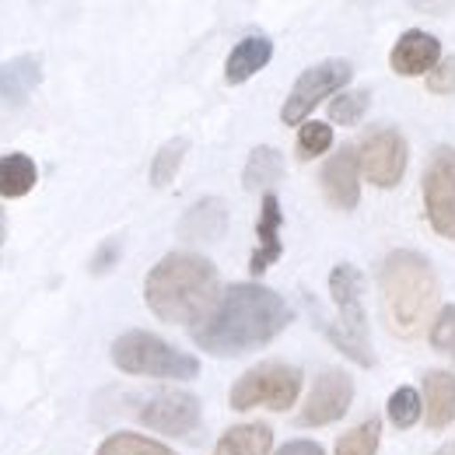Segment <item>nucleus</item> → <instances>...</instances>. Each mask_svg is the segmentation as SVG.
<instances>
[{"label":"nucleus","instance_id":"obj_2","mask_svg":"<svg viewBox=\"0 0 455 455\" xmlns=\"http://www.w3.org/2000/svg\"><path fill=\"white\" fill-rule=\"evenodd\" d=\"M221 281H218V267L207 256L196 252H169L165 259H158L144 281V301L148 308L175 326H200L214 305Z\"/></svg>","mask_w":455,"mask_h":455},{"label":"nucleus","instance_id":"obj_16","mask_svg":"<svg viewBox=\"0 0 455 455\" xmlns=\"http://www.w3.org/2000/svg\"><path fill=\"white\" fill-rule=\"evenodd\" d=\"M43 81V60L36 53H21L0 63V99L11 106H21Z\"/></svg>","mask_w":455,"mask_h":455},{"label":"nucleus","instance_id":"obj_1","mask_svg":"<svg viewBox=\"0 0 455 455\" xmlns=\"http://www.w3.org/2000/svg\"><path fill=\"white\" fill-rule=\"evenodd\" d=\"M291 323V305L263 284H231L214 312L193 326V343L214 357H238L277 340Z\"/></svg>","mask_w":455,"mask_h":455},{"label":"nucleus","instance_id":"obj_7","mask_svg":"<svg viewBox=\"0 0 455 455\" xmlns=\"http://www.w3.org/2000/svg\"><path fill=\"white\" fill-rule=\"evenodd\" d=\"M350 77H354V67H350L347 60H323V63L301 70L298 81H294V88H291V95H287V102L281 106V119H284L287 126L308 123V113H312L319 102L337 99L340 88Z\"/></svg>","mask_w":455,"mask_h":455},{"label":"nucleus","instance_id":"obj_32","mask_svg":"<svg viewBox=\"0 0 455 455\" xmlns=\"http://www.w3.org/2000/svg\"><path fill=\"white\" fill-rule=\"evenodd\" d=\"M4 238H7V214H4V207H0V245H4Z\"/></svg>","mask_w":455,"mask_h":455},{"label":"nucleus","instance_id":"obj_27","mask_svg":"<svg viewBox=\"0 0 455 455\" xmlns=\"http://www.w3.org/2000/svg\"><path fill=\"white\" fill-rule=\"evenodd\" d=\"M330 148H333V130H330V123L308 119V123L298 126V158H301V162H312V158L326 155Z\"/></svg>","mask_w":455,"mask_h":455},{"label":"nucleus","instance_id":"obj_17","mask_svg":"<svg viewBox=\"0 0 455 455\" xmlns=\"http://www.w3.org/2000/svg\"><path fill=\"white\" fill-rule=\"evenodd\" d=\"M274 60V43L267 36H245L231 46L225 60V81L228 84H245L252 74H259Z\"/></svg>","mask_w":455,"mask_h":455},{"label":"nucleus","instance_id":"obj_12","mask_svg":"<svg viewBox=\"0 0 455 455\" xmlns=\"http://www.w3.org/2000/svg\"><path fill=\"white\" fill-rule=\"evenodd\" d=\"M323 196L333 211H354L361 204V162H357V148L343 144L333 151V158L323 165Z\"/></svg>","mask_w":455,"mask_h":455},{"label":"nucleus","instance_id":"obj_18","mask_svg":"<svg viewBox=\"0 0 455 455\" xmlns=\"http://www.w3.org/2000/svg\"><path fill=\"white\" fill-rule=\"evenodd\" d=\"M455 420V375L427 371L424 375V424L431 431H445Z\"/></svg>","mask_w":455,"mask_h":455},{"label":"nucleus","instance_id":"obj_26","mask_svg":"<svg viewBox=\"0 0 455 455\" xmlns=\"http://www.w3.org/2000/svg\"><path fill=\"white\" fill-rule=\"evenodd\" d=\"M371 106V92L368 88H354V92H340L333 102H330V119L340 123V126H354L361 123L364 113Z\"/></svg>","mask_w":455,"mask_h":455},{"label":"nucleus","instance_id":"obj_11","mask_svg":"<svg viewBox=\"0 0 455 455\" xmlns=\"http://www.w3.org/2000/svg\"><path fill=\"white\" fill-rule=\"evenodd\" d=\"M350 399H354L350 375L340 371V368H326L315 379L312 393H308L301 413H298V427H326V424H337L343 413H347Z\"/></svg>","mask_w":455,"mask_h":455},{"label":"nucleus","instance_id":"obj_4","mask_svg":"<svg viewBox=\"0 0 455 455\" xmlns=\"http://www.w3.org/2000/svg\"><path fill=\"white\" fill-rule=\"evenodd\" d=\"M330 294H333V305H337V323H330L319 312V305L308 298V315H312L315 330L340 354L357 361L361 368H375V354H371V343H368V312H364L361 270L350 267V263H337L333 274H330Z\"/></svg>","mask_w":455,"mask_h":455},{"label":"nucleus","instance_id":"obj_9","mask_svg":"<svg viewBox=\"0 0 455 455\" xmlns=\"http://www.w3.org/2000/svg\"><path fill=\"white\" fill-rule=\"evenodd\" d=\"M424 211L427 225L455 242V148L442 144L424 169Z\"/></svg>","mask_w":455,"mask_h":455},{"label":"nucleus","instance_id":"obj_23","mask_svg":"<svg viewBox=\"0 0 455 455\" xmlns=\"http://www.w3.org/2000/svg\"><path fill=\"white\" fill-rule=\"evenodd\" d=\"M95 455H175L169 445L155 442V438H144V435H133V431H116L109 435Z\"/></svg>","mask_w":455,"mask_h":455},{"label":"nucleus","instance_id":"obj_24","mask_svg":"<svg viewBox=\"0 0 455 455\" xmlns=\"http://www.w3.org/2000/svg\"><path fill=\"white\" fill-rule=\"evenodd\" d=\"M379 442H382V424L371 417V420H364L343 435L337 442V455H375Z\"/></svg>","mask_w":455,"mask_h":455},{"label":"nucleus","instance_id":"obj_15","mask_svg":"<svg viewBox=\"0 0 455 455\" xmlns=\"http://www.w3.org/2000/svg\"><path fill=\"white\" fill-rule=\"evenodd\" d=\"M225 231H228V207L225 200H218V196L196 200L182 214V221H179V238L182 242H196V245L218 242V238H225Z\"/></svg>","mask_w":455,"mask_h":455},{"label":"nucleus","instance_id":"obj_22","mask_svg":"<svg viewBox=\"0 0 455 455\" xmlns=\"http://www.w3.org/2000/svg\"><path fill=\"white\" fill-rule=\"evenodd\" d=\"M186 151H189V140H186V137H172L169 144H162V148L155 151V158H151V172H148V179H151V186H155V189L172 186V179H175L179 169H182Z\"/></svg>","mask_w":455,"mask_h":455},{"label":"nucleus","instance_id":"obj_20","mask_svg":"<svg viewBox=\"0 0 455 455\" xmlns=\"http://www.w3.org/2000/svg\"><path fill=\"white\" fill-rule=\"evenodd\" d=\"M39 182V169L25 151H11L0 158V196L4 200H21L32 193Z\"/></svg>","mask_w":455,"mask_h":455},{"label":"nucleus","instance_id":"obj_31","mask_svg":"<svg viewBox=\"0 0 455 455\" xmlns=\"http://www.w3.org/2000/svg\"><path fill=\"white\" fill-rule=\"evenodd\" d=\"M277 455H326L319 442H308V438H298V442H287Z\"/></svg>","mask_w":455,"mask_h":455},{"label":"nucleus","instance_id":"obj_19","mask_svg":"<svg viewBox=\"0 0 455 455\" xmlns=\"http://www.w3.org/2000/svg\"><path fill=\"white\" fill-rule=\"evenodd\" d=\"M270 445H274V431L267 424H238L221 435L214 455H270Z\"/></svg>","mask_w":455,"mask_h":455},{"label":"nucleus","instance_id":"obj_3","mask_svg":"<svg viewBox=\"0 0 455 455\" xmlns=\"http://www.w3.org/2000/svg\"><path fill=\"white\" fill-rule=\"evenodd\" d=\"M382 298H386V315L396 337H420L435 315L438 305V274L427 263V256L413 249H396L382 259Z\"/></svg>","mask_w":455,"mask_h":455},{"label":"nucleus","instance_id":"obj_28","mask_svg":"<svg viewBox=\"0 0 455 455\" xmlns=\"http://www.w3.org/2000/svg\"><path fill=\"white\" fill-rule=\"evenodd\" d=\"M427 340H431L435 350L452 354L455 357V305H445V308L435 315V323H431V330H427Z\"/></svg>","mask_w":455,"mask_h":455},{"label":"nucleus","instance_id":"obj_14","mask_svg":"<svg viewBox=\"0 0 455 455\" xmlns=\"http://www.w3.org/2000/svg\"><path fill=\"white\" fill-rule=\"evenodd\" d=\"M281 225H284V211H281L277 193H263L259 221H256V249H252V259H249V270H252L256 277L267 274V270L281 259V252H284Z\"/></svg>","mask_w":455,"mask_h":455},{"label":"nucleus","instance_id":"obj_8","mask_svg":"<svg viewBox=\"0 0 455 455\" xmlns=\"http://www.w3.org/2000/svg\"><path fill=\"white\" fill-rule=\"evenodd\" d=\"M406 158H410V148H406V137L396 126H371L357 144L361 172L379 189L399 186V179L406 172Z\"/></svg>","mask_w":455,"mask_h":455},{"label":"nucleus","instance_id":"obj_29","mask_svg":"<svg viewBox=\"0 0 455 455\" xmlns=\"http://www.w3.org/2000/svg\"><path fill=\"white\" fill-rule=\"evenodd\" d=\"M427 92L431 95H452L455 92V57H445L427 74Z\"/></svg>","mask_w":455,"mask_h":455},{"label":"nucleus","instance_id":"obj_6","mask_svg":"<svg viewBox=\"0 0 455 455\" xmlns=\"http://www.w3.org/2000/svg\"><path fill=\"white\" fill-rule=\"evenodd\" d=\"M301 393V368L284 361H263L249 368L228 393L231 410H252V406H270L277 413L291 410Z\"/></svg>","mask_w":455,"mask_h":455},{"label":"nucleus","instance_id":"obj_21","mask_svg":"<svg viewBox=\"0 0 455 455\" xmlns=\"http://www.w3.org/2000/svg\"><path fill=\"white\" fill-rule=\"evenodd\" d=\"M281 175H284V155H281L277 148H270V144H259V148H252L249 158H245L242 186H245V189H267V193H270V186L281 182Z\"/></svg>","mask_w":455,"mask_h":455},{"label":"nucleus","instance_id":"obj_30","mask_svg":"<svg viewBox=\"0 0 455 455\" xmlns=\"http://www.w3.org/2000/svg\"><path fill=\"white\" fill-rule=\"evenodd\" d=\"M119 256H123V242L119 238H106L99 249H95V256H92V274L99 277V274H109L116 263H119Z\"/></svg>","mask_w":455,"mask_h":455},{"label":"nucleus","instance_id":"obj_10","mask_svg":"<svg viewBox=\"0 0 455 455\" xmlns=\"http://www.w3.org/2000/svg\"><path fill=\"white\" fill-rule=\"evenodd\" d=\"M200 420H204V410H200V399L193 393H182V389H169V393H158L140 406V424L158 431V435H169V438H189L200 431Z\"/></svg>","mask_w":455,"mask_h":455},{"label":"nucleus","instance_id":"obj_13","mask_svg":"<svg viewBox=\"0 0 455 455\" xmlns=\"http://www.w3.org/2000/svg\"><path fill=\"white\" fill-rule=\"evenodd\" d=\"M438 63H442V43L424 28L403 32L389 53V67L399 77H427Z\"/></svg>","mask_w":455,"mask_h":455},{"label":"nucleus","instance_id":"obj_5","mask_svg":"<svg viewBox=\"0 0 455 455\" xmlns=\"http://www.w3.org/2000/svg\"><path fill=\"white\" fill-rule=\"evenodd\" d=\"M113 364L126 375H144V379H169V382H189L200 375V361L193 354H182L169 340L130 330L113 340Z\"/></svg>","mask_w":455,"mask_h":455},{"label":"nucleus","instance_id":"obj_25","mask_svg":"<svg viewBox=\"0 0 455 455\" xmlns=\"http://www.w3.org/2000/svg\"><path fill=\"white\" fill-rule=\"evenodd\" d=\"M386 413H389L393 427L406 431V427H413V424L424 417V399H420V393H417V389L403 386V389H396V393L389 396V406H386Z\"/></svg>","mask_w":455,"mask_h":455},{"label":"nucleus","instance_id":"obj_33","mask_svg":"<svg viewBox=\"0 0 455 455\" xmlns=\"http://www.w3.org/2000/svg\"><path fill=\"white\" fill-rule=\"evenodd\" d=\"M435 455H455V452H452V449H449V445H445V449H438V452H435Z\"/></svg>","mask_w":455,"mask_h":455}]
</instances>
